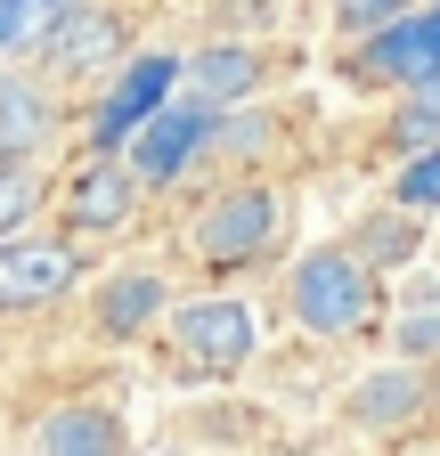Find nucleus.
<instances>
[{
    "label": "nucleus",
    "instance_id": "8",
    "mask_svg": "<svg viewBox=\"0 0 440 456\" xmlns=\"http://www.w3.org/2000/svg\"><path fill=\"white\" fill-rule=\"evenodd\" d=\"M139 180H131V163L123 155H82L66 171V188H58V237L90 245V237H123V228L139 220Z\"/></svg>",
    "mask_w": 440,
    "mask_h": 456
},
{
    "label": "nucleus",
    "instance_id": "20",
    "mask_svg": "<svg viewBox=\"0 0 440 456\" xmlns=\"http://www.w3.org/2000/svg\"><path fill=\"white\" fill-rule=\"evenodd\" d=\"M408 0H335V25L343 33H367V25H383V17H400Z\"/></svg>",
    "mask_w": 440,
    "mask_h": 456
},
{
    "label": "nucleus",
    "instance_id": "11",
    "mask_svg": "<svg viewBox=\"0 0 440 456\" xmlns=\"http://www.w3.org/2000/svg\"><path fill=\"white\" fill-rule=\"evenodd\" d=\"M432 399H440V375L424 359H392L343 391V424L351 432H408L416 416H432Z\"/></svg>",
    "mask_w": 440,
    "mask_h": 456
},
{
    "label": "nucleus",
    "instance_id": "10",
    "mask_svg": "<svg viewBox=\"0 0 440 456\" xmlns=\"http://www.w3.org/2000/svg\"><path fill=\"white\" fill-rule=\"evenodd\" d=\"M172 90H180V57H172V49H139V57H123V66L106 74L98 114H90V155H123V139H131Z\"/></svg>",
    "mask_w": 440,
    "mask_h": 456
},
{
    "label": "nucleus",
    "instance_id": "22",
    "mask_svg": "<svg viewBox=\"0 0 440 456\" xmlns=\"http://www.w3.org/2000/svg\"><path fill=\"white\" fill-rule=\"evenodd\" d=\"M58 9H74V0H33V17H58Z\"/></svg>",
    "mask_w": 440,
    "mask_h": 456
},
{
    "label": "nucleus",
    "instance_id": "16",
    "mask_svg": "<svg viewBox=\"0 0 440 456\" xmlns=\"http://www.w3.org/2000/svg\"><path fill=\"white\" fill-rule=\"evenodd\" d=\"M351 253H359L367 269H392V261H408V253H416V220H400V212L367 220L359 237H351Z\"/></svg>",
    "mask_w": 440,
    "mask_h": 456
},
{
    "label": "nucleus",
    "instance_id": "3",
    "mask_svg": "<svg viewBox=\"0 0 440 456\" xmlns=\"http://www.w3.org/2000/svg\"><path fill=\"white\" fill-rule=\"evenodd\" d=\"M286 237V196L269 180H229L204 212H196V261L212 277H237V269H261Z\"/></svg>",
    "mask_w": 440,
    "mask_h": 456
},
{
    "label": "nucleus",
    "instance_id": "13",
    "mask_svg": "<svg viewBox=\"0 0 440 456\" xmlns=\"http://www.w3.org/2000/svg\"><path fill=\"white\" fill-rule=\"evenodd\" d=\"M172 310V277L163 269H115L90 294V326L106 334V342H139V334H155V318Z\"/></svg>",
    "mask_w": 440,
    "mask_h": 456
},
{
    "label": "nucleus",
    "instance_id": "15",
    "mask_svg": "<svg viewBox=\"0 0 440 456\" xmlns=\"http://www.w3.org/2000/svg\"><path fill=\"white\" fill-rule=\"evenodd\" d=\"M392 139L400 155H416V147H440V82H416V90H400V114H392Z\"/></svg>",
    "mask_w": 440,
    "mask_h": 456
},
{
    "label": "nucleus",
    "instance_id": "14",
    "mask_svg": "<svg viewBox=\"0 0 440 456\" xmlns=\"http://www.w3.org/2000/svg\"><path fill=\"white\" fill-rule=\"evenodd\" d=\"M33 456H131V424L106 399H66L33 424Z\"/></svg>",
    "mask_w": 440,
    "mask_h": 456
},
{
    "label": "nucleus",
    "instance_id": "17",
    "mask_svg": "<svg viewBox=\"0 0 440 456\" xmlns=\"http://www.w3.org/2000/svg\"><path fill=\"white\" fill-rule=\"evenodd\" d=\"M33 212H41V180H33V163H0V237L33 228Z\"/></svg>",
    "mask_w": 440,
    "mask_h": 456
},
{
    "label": "nucleus",
    "instance_id": "19",
    "mask_svg": "<svg viewBox=\"0 0 440 456\" xmlns=\"http://www.w3.org/2000/svg\"><path fill=\"white\" fill-rule=\"evenodd\" d=\"M392 351H400V359H424V367H432V359H440V318H408V326L392 334Z\"/></svg>",
    "mask_w": 440,
    "mask_h": 456
},
{
    "label": "nucleus",
    "instance_id": "21",
    "mask_svg": "<svg viewBox=\"0 0 440 456\" xmlns=\"http://www.w3.org/2000/svg\"><path fill=\"white\" fill-rule=\"evenodd\" d=\"M33 25H41L33 0H0V57H17V49L33 41Z\"/></svg>",
    "mask_w": 440,
    "mask_h": 456
},
{
    "label": "nucleus",
    "instance_id": "1",
    "mask_svg": "<svg viewBox=\"0 0 440 456\" xmlns=\"http://www.w3.org/2000/svg\"><path fill=\"white\" fill-rule=\"evenodd\" d=\"M253 342H261V326H253L245 294H196V302L155 318V359H163L172 383H229V375H245Z\"/></svg>",
    "mask_w": 440,
    "mask_h": 456
},
{
    "label": "nucleus",
    "instance_id": "9",
    "mask_svg": "<svg viewBox=\"0 0 440 456\" xmlns=\"http://www.w3.org/2000/svg\"><path fill=\"white\" fill-rule=\"evenodd\" d=\"M66 139V90L41 66H9L0 57V163H41Z\"/></svg>",
    "mask_w": 440,
    "mask_h": 456
},
{
    "label": "nucleus",
    "instance_id": "7",
    "mask_svg": "<svg viewBox=\"0 0 440 456\" xmlns=\"http://www.w3.org/2000/svg\"><path fill=\"white\" fill-rule=\"evenodd\" d=\"M82 285V245L74 237H0V318H41Z\"/></svg>",
    "mask_w": 440,
    "mask_h": 456
},
{
    "label": "nucleus",
    "instance_id": "18",
    "mask_svg": "<svg viewBox=\"0 0 440 456\" xmlns=\"http://www.w3.org/2000/svg\"><path fill=\"white\" fill-rule=\"evenodd\" d=\"M392 196H400L408 212H424V204H440V147H416V155L400 163V180H392Z\"/></svg>",
    "mask_w": 440,
    "mask_h": 456
},
{
    "label": "nucleus",
    "instance_id": "5",
    "mask_svg": "<svg viewBox=\"0 0 440 456\" xmlns=\"http://www.w3.org/2000/svg\"><path fill=\"white\" fill-rule=\"evenodd\" d=\"M33 66L58 82V90H74V82H106L131 57V33H123V17L115 9H90V0H74V9H58V17H41L33 25Z\"/></svg>",
    "mask_w": 440,
    "mask_h": 456
},
{
    "label": "nucleus",
    "instance_id": "4",
    "mask_svg": "<svg viewBox=\"0 0 440 456\" xmlns=\"http://www.w3.org/2000/svg\"><path fill=\"white\" fill-rule=\"evenodd\" d=\"M343 74L359 90H416V82H440V0H408L400 17H383L351 41Z\"/></svg>",
    "mask_w": 440,
    "mask_h": 456
},
{
    "label": "nucleus",
    "instance_id": "12",
    "mask_svg": "<svg viewBox=\"0 0 440 456\" xmlns=\"http://www.w3.org/2000/svg\"><path fill=\"white\" fill-rule=\"evenodd\" d=\"M180 90L229 114V106H245V98L269 90V57L253 41H204L196 57H180Z\"/></svg>",
    "mask_w": 440,
    "mask_h": 456
},
{
    "label": "nucleus",
    "instance_id": "2",
    "mask_svg": "<svg viewBox=\"0 0 440 456\" xmlns=\"http://www.w3.org/2000/svg\"><path fill=\"white\" fill-rule=\"evenodd\" d=\"M375 310H383V269H367V261L351 253V237H343V245H310V253L286 269V318H294L302 334H318V342L367 334Z\"/></svg>",
    "mask_w": 440,
    "mask_h": 456
},
{
    "label": "nucleus",
    "instance_id": "6",
    "mask_svg": "<svg viewBox=\"0 0 440 456\" xmlns=\"http://www.w3.org/2000/svg\"><path fill=\"white\" fill-rule=\"evenodd\" d=\"M212 123H220V106L172 90V98H163L147 123L123 139V147H131V180H139V188H180L188 171H196V155H212Z\"/></svg>",
    "mask_w": 440,
    "mask_h": 456
}]
</instances>
